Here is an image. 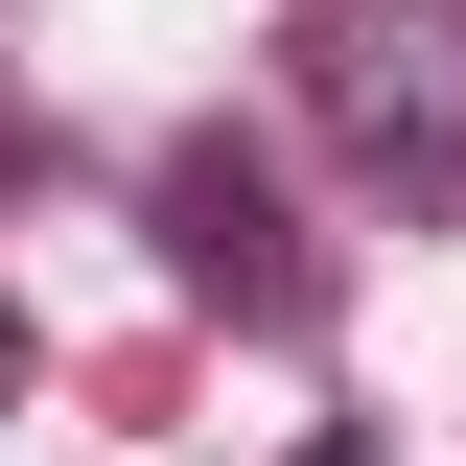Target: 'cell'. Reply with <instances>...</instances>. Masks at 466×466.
Returning <instances> with one entry per match:
<instances>
[{"label":"cell","mask_w":466,"mask_h":466,"mask_svg":"<svg viewBox=\"0 0 466 466\" xmlns=\"http://www.w3.org/2000/svg\"><path fill=\"white\" fill-rule=\"evenodd\" d=\"M303 116H327L350 164H466V24L327 0V24H303Z\"/></svg>","instance_id":"obj_1"},{"label":"cell","mask_w":466,"mask_h":466,"mask_svg":"<svg viewBox=\"0 0 466 466\" xmlns=\"http://www.w3.org/2000/svg\"><path fill=\"white\" fill-rule=\"evenodd\" d=\"M164 280H187V303H233V327H303V303H327V257L280 233V164L187 140V164H164Z\"/></svg>","instance_id":"obj_2"},{"label":"cell","mask_w":466,"mask_h":466,"mask_svg":"<svg viewBox=\"0 0 466 466\" xmlns=\"http://www.w3.org/2000/svg\"><path fill=\"white\" fill-rule=\"evenodd\" d=\"M0 397H24V327H0Z\"/></svg>","instance_id":"obj_3"},{"label":"cell","mask_w":466,"mask_h":466,"mask_svg":"<svg viewBox=\"0 0 466 466\" xmlns=\"http://www.w3.org/2000/svg\"><path fill=\"white\" fill-rule=\"evenodd\" d=\"M303 466H373V443H303Z\"/></svg>","instance_id":"obj_4"}]
</instances>
